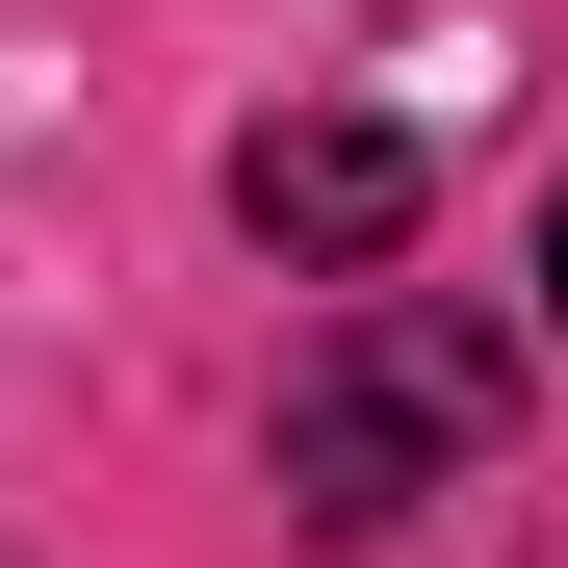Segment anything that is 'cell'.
I'll return each instance as SVG.
<instances>
[{
  "label": "cell",
  "instance_id": "1",
  "mask_svg": "<svg viewBox=\"0 0 568 568\" xmlns=\"http://www.w3.org/2000/svg\"><path fill=\"white\" fill-rule=\"evenodd\" d=\"M491 439H517V336L439 311V284H362V311L284 362V517H311V542H388V517L465 491Z\"/></svg>",
  "mask_w": 568,
  "mask_h": 568
},
{
  "label": "cell",
  "instance_id": "2",
  "mask_svg": "<svg viewBox=\"0 0 568 568\" xmlns=\"http://www.w3.org/2000/svg\"><path fill=\"white\" fill-rule=\"evenodd\" d=\"M414 207H439V155H414L388 104H284V130L233 155V233H258V258H311V284H388Z\"/></svg>",
  "mask_w": 568,
  "mask_h": 568
},
{
  "label": "cell",
  "instance_id": "3",
  "mask_svg": "<svg viewBox=\"0 0 568 568\" xmlns=\"http://www.w3.org/2000/svg\"><path fill=\"white\" fill-rule=\"evenodd\" d=\"M542 311H568V207H542Z\"/></svg>",
  "mask_w": 568,
  "mask_h": 568
}]
</instances>
